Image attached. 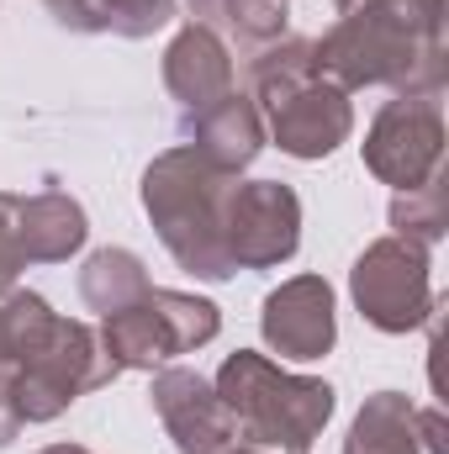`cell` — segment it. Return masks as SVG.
Segmentation results:
<instances>
[{"label":"cell","instance_id":"9a60e30c","mask_svg":"<svg viewBox=\"0 0 449 454\" xmlns=\"http://www.w3.org/2000/svg\"><path fill=\"white\" fill-rule=\"evenodd\" d=\"M191 21H201L207 32H217L227 48H238L243 59H254L259 48L286 37V0H185Z\"/></svg>","mask_w":449,"mask_h":454},{"label":"cell","instance_id":"2e32d148","mask_svg":"<svg viewBox=\"0 0 449 454\" xmlns=\"http://www.w3.org/2000/svg\"><path fill=\"white\" fill-rule=\"evenodd\" d=\"M343 454H423L418 444V407L402 391H375L349 423Z\"/></svg>","mask_w":449,"mask_h":454},{"label":"cell","instance_id":"cb8c5ba5","mask_svg":"<svg viewBox=\"0 0 449 454\" xmlns=\"http://www.w3.org/2000/svg\"><path fill=\"white\" fill-rule=\"evenodd\" d=\"M418 444H423V454H449L445 444V418L429 407V412H418Z\"/></svg>","mask_w":449,"mask_h":454},{"label":"cell","instance_id":"7402d4cb","mask_svg":"<svg viewBox=\"0 0 449 454\" xmlns=\"http://www.w3.org/2000/svg\"><path fill=\"white\" fill-rule=\"evenodd\" d=\"M21 270H27V254H21V243H16V217H11V191H0V296H11V291H16Z\"/></svg>","mask_w":449,"mask_h":454},{"label":"cell","instance_id":"9c48e42d","mask_svg":"<svg viewBox=\"0 0 449 454\" xmlns=\"http://www.w3.org/2000/svg\"><path fill=\"white\" fill-rule=\"evenodd\" d=\"M264 116V137H275L280 153L291 159H328L338 143H349L354 132V106H349V90H338L334 80L312 74L302 80L296 90H286L280 101L259 106Z\"/></svg>","mask_w":449,"mask_h":454},{"label":"cell","instance_id":"d6986e66","mask_svg":"<svg viewBox=\"0 0 449 454\" xmlns=\"http://www.w3.org/2000/svg\"><path fill=\"white\" fill-rule=\"evenodd\" d=\"M53 323H59V312H53L37 291H11V296H0V370L16 375V370L48 343Z\"/></svg>","mask_w":449,"mask_h":454},{"label":"cell","instance_id":"277c9868","mask_svg":"<svg viewBox=\"0 0 449 454\" xmlns=\"http://www.w3.org/2000/svg\"><path fill=\"white\" fill-rule=\"evenodd\" d=\"M96 333H101V348L112 354L116 370H148L154 375L175 354H191V348L217 339L223 333V312L207 296L154 286L143 301H132L122 312H106Z\"/></svg>","mask_w":449,"mask_h":454},{"label":"cell","instance_id":"44dd1931","mask_svg":"<svg viewBox=\"0 0 449 454\" xmlns=\"http://www.w3.org/2000/svg\"><path fill=\"white\" fill-rule=\"evenodd\" d=\"M334 11H391V16H402V21H413V27H423V32H434V37H445V0H334Z\"/></svg>","mask_w":449,"mask_h":454},{"label":"cell","instance_id":"30bf717a","mask_svg":"<svg viewBox=\"0 0 449 454\" xmlns=\"http://www.w3.org/2000/svg\"><path fill=\"white\" fill-rule=\"evenodd\" d=\"M154 412L169 428L175 450L180 454H223L232 450V418H227L217 386L201 370L185 364H164L154 370Z\"/></svg>","mask_w":449,"mask_h":454},{"label":"cell","instance_id":"6da1fadb","mask_svg":"<svg viewBox=\"0 0 449 454\" xmlns=\"http://www.w3.org/2000/svg\"><path fill=\"white\" fill-rule=\"evenodd\" d=\"M318 48V74L334 80L338 90H370L386 85L397 96H429L439 101L449 80L445 37L391 16V11H343L323 32Z\"/></svg>","mask_w":449,"mask_h":454},{"label":"cell","instance_id":"ba28073f","mask_svg":"<svg viewBox=\"0 0 449 454\" xmlns=\"http://www.w3.org/2000/svg\"><path fill=\"white\" fill-rule=\"evenodd\" d=\"M223 243L232 270L286 264L302 243V201L280 180H232L223 207Z\"/></svg>","mask_w":449,"mask_h":454},{"label":"cell","instance_id":"5bb4252c","mask_svg":"<svg viewBox=\"0 0 449 454\" xmlns=\"http://www.w3.org/2000/svg\"><path fill=\"white\" fill-rule=\"evenodd\" d=\"M11 217H16V243H21L27 264H64L91 238L85 207L75 196H64V191L11 196Z\"/></svg>","mask_w":449,"mask_h":454},{"label":"cell","instance_id":"7a4b0ae2","mask_svg":"<svg viewBox=\"0 0 449 454\" xmlns=\"http://www.w3.org/2000/svg\"><path fill=\"white\" fill-rule=\"evenodd\" d=\"M212 386L223 396L227 418H232V439H243L248 450L307 454L334 418V386L328 380L291 375L254 348L227 354Z\"/></svg>","mask_w":449,"mask_h":454},{"label":"cell","instance_id":"8fae6325","mask_svg":"<svg viewBox=\"0 0 449 454\" xmlns=\"http://www.w3.org/2000/svg\"><path fill=\"white\" fill-rule=\"evenodd\" d=\"M259 328L264 343L280 354V359H323L338 339V312H334V286L323 275H296L286 286H275L264 296V312H259Z\"/></svg>","mask_w":449,"mask_h":454},{"label":"cell","instance_id":"484cf974","mask_svg":"<svg viewBox=\"0 0 449 454\" xmlns=\"http://www.w3.org/2000/svg\"><path fill=\"white\" fill-rule=\"evenodd\" d=\"M223 454H270V450H248V444H243V450H223Z\"/></svg>","mask_w":449,"mask_h":454},{"label":"cell","instance_id":"e0dca14e","mask_svg":"<svg viewBox=\"0 0 449 454\" xmlns=\"http://www.w3.org/2000/svg\"><path fill=\"white\" fill-rule=\"evenodd\" d=\"M53 21L69 32H116V37H154L175 21V0H64Z\"/></svg>","mask_w":449,"mask_h":454},{"label":"cell","instance_id":"4fadbf2b","mask_svg":"<svg viewBox=\"0 0 449 454\" xmlns=\"http://www.w3.org/2000/svg\"><path fill=\"white\" fill-rule=\"evenodd\" d=\"M185 137H191V148H196L207 164H217L223 175H243V169L264 153V116H259V106H254L248 96L227 90L223 101H212V106H201V112L185 116Z\"/></svg>","mask_w":449,"mask_h":454},{"label":"cell","instance_id":"5b68a950","mask_svg":"<svg viewBox=\"0 0 449 454\" xmlns=\"http://www.w3.org/2000/svg\"><path fill=\"white\" fill-rule=\"evenodd\" d=\"M116 370L112 354L101 348V333L80 317H59L48 343L11 375V396H16V412L21 423H53L64 418L85 391H101L112 386Z\"/></svg>","mask_w":449,"mask_h":454},{"label":"cell","instance_id":"3957f363","mask_svg":"<svg viewBox=\"0 0 449 454\" xmlns=\"http://www.w3.org/2000/svg\"><path fill=\"white\" fill-rule=\"evenodd\" d=\"M238 175H223L217 164H207L191 143L159 153L143 169V212L159 232V243L175 254L180 270H191L196 280H227L232 259L223 243V207Z\"/></svg>","mask_w":449,"mask_h":454},{"label":"cell","instance_id":"ffe728a7","mask_svg":"<svg viewBox=\"0 0 449 454\" xmlns=\"http://www.w3.org/2000/svg\"><path fill=\"white\" fill-rule=\"evenodd\" d=\"M445 169L429 180V185H418V191H397L391 196V227H397V238H413V243H439L449 227V207H445Z\"/></svg>","mask_w":449,"mask_h":454},{"label":"cell","instance_id":"52a82bcc","mask_svg":"<svg viewBox=\"0 0 449 454\" xmlns=\"http://www.w3.org/2000/svg\"><path fill=\"white\" fill-rule=\"evenodd\" d=\"M365 169L391 191H418L445 169V112L429 96L386 101L365 132Z\"/></svg>","mask_w":449,"mask_h":454},{"label":"cell","instance_id":"603a6c76","mask_svg":"<svg viewBox=\"0 0 449 454\" xmlns=\"http://www.w3.org/2000/svg\"><path fill=\"white\" fill-rule=\"evenodd\" d=\"M21 434V412H16V396H11V370H0V450Z\"/></svg>","mask_w":449,"mask_h":454},{"label":"cell","instance_id":"8992f818","mask_svg":"<svg viewBox=\"0 0 449 454\" xmlns=\"http://www.w3.org/2000/svg\"><path fill=\"white\" fill-rule=\"evenodd\" d=\"M349 296L359 307V317L381 333H413L423 323H434V280H429V243L413 238H375L354 270H349Z\"/></svg>","mask_w":449,"mask_h":454},{"label":"cell","instance_id":"ac0fdd59","mask_svg":"<svg viewBox=\"0 0 449 454\" xmlns=\"http://www.w3.org/2000/svg\"><path fill=\"white\" fill-rule=\"evenodd\" d=\"M154 286H148V270H143V259L132 254V248H96L91 259H85V270H80V296H85V307L91 312H122V307H132V301H143Z\"/></svg>","mask_w":449,"mask_h":454},{"label":"cell","instance_id":"7c38bea8","mask_svg":"<svg viewBox=\"0 0 449 454\" xmlns=\"http://www.w3.org/2000/svg\"><path fill=\"white\" fill-rule=\"evenodd\" d=\"M164 90L180 101V112H201L232 90V48L201 21H185L164 48Z\"/></svg>","mask_w":449,"mask_h":454},{"label":"cell","instance_id":"d4e9b609","mask_svg":"<svg viewBox=\"0 0 449 454\" xmlns=\"http://www.w3.org/2000/svg\"><path fill=\"white\" fill-rule=\"evenodd\" d=\"M43 454H91V450H85V444H48Z\"/></svg>","mask_w":449,"mask_h":454}]
</instances>
